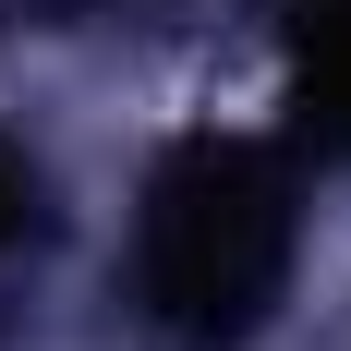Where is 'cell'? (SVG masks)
Returning <instances> with one entry per match:
<instances>
[{
	"label": "cell",
	"instance_id": "obj_1",
	"mask_svg": "<svg viewBox=\"0 0 351 351\" xmlns=\"http://www.w3.org/2000/svg\"><path fill=\"white\" fill-rule=\"evenodd\" d=\"M291 254H303L291 170L243 134H194L158 158L134 206V327L158 351H243L279 315Z\"/></svg>",
	"mask_w": 351,
	"mask_h": 351
},
{
	"label": "cell",
	"instance_id": "obj_2",
	"mask_svg": "<svg viewBox=\"0 0 351 351\" xmlns=\"http://www.w3.org/2000/svg\"><path fill=\"white\" fill-rule=\"evenodd\" d=\"M291 109H303V134L327 158H351V0H327L303 49H291Z\"/></svg>",
	"mask_w": 351,
	"mask_h": 351
},
{
	"label": "cell",
	"instance_id": "obj_3",
	"mask_svg": "<svg viewBox=\"0 0 351 351\" xmlns=\"http://www.w3.org/2000/svg\"><path fill=\"white\" fill-rule=\"evenodd\" d=\"M25 206H36V170H25V158H12V145H0V243L25 230Z\"/></svg>",
	"mask_w": 351,
	"mask_h": 351
}]
</instances>
